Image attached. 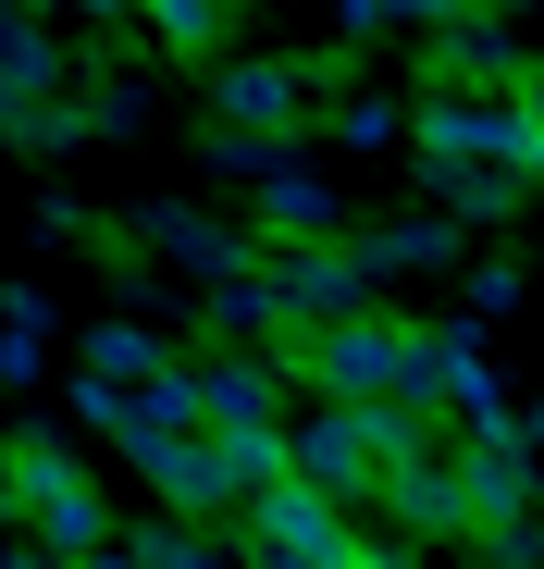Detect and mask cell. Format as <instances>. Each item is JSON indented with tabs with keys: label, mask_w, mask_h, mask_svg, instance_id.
<instances>
[{
	"label": "cell",
	"mask_w": 544,
	"mask_h": 569,
	"mask_svg": "<svg viewBox=\"0 0 544 569\" xmlns=\"http://www.w3.org/2000/svg\"><path fill=\"white\" fill-rule=\"evenodd\" d=\"M13 496H26V532H38V557H74V569L100 557V496L74 483V458H62L50 433L26 446V470H13Z\"/></svg>",
	"instance_id": "6da1fadb"
},
{
	"label": "cell",
	"mask_w": 544,
	"mask_h": 569,
	"mask_svg": "<svg viewBox=\"0 0 544 569\" xmlns=\"http://www.w3.org/2000/svg\"><path fill=\"white\" fill-rule=\"evenodd\" d=\"M137 569H211V557H199L187 532H149V557H137Z\"/></svg>",
	"instance_id": "7a4b0ae2"
}]
</instances>
